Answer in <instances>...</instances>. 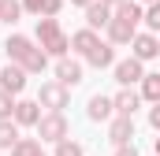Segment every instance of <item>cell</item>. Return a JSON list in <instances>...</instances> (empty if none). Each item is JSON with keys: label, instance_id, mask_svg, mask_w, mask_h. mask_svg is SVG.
<instances>
[{"label": "cell", "instance_id": "10", "mask_svg": "<svg viewBox=\"0 0 160 156\" xmlns=\"http://www.w3.org/2000/svg\"><path fill=\"white\" fill-rule=\"evenodd\" d=\"M0 89H4V93H11V97H19V93L26 89V71H22V67H15V63H8V67L0 71Z\"/></svg>", "mask_w": 160, "mask_h": 156}, {"label": "cell", "instance_id": "21", "mask_svg": "<svg viewBox=\"0 0 160 156\" xmlns=\"http://www.w3.org/2000/svg\"><path fill=\"white\" fill-rule=\"evenodd\" d=\"M11 156H45V153H41V141H34V138H19L15 149H11Z\"/></svg>", "mask_w": 160, "mask_h": 156}, {"label": "cell", "instance_id": "6", "mask_svg": "<svg viewBox=\"0 0 160 156\" xmlns=\"http://www.w3.org/2000/svg\"><path fill=\"white\" fill-rule=\"evenodd\" d=\"M130 138H134V119H127V115H116L112 123H108V141H112L116 149H123V145H134Z\"/></svg>", "mask_w": 160, "mask_h": 156}, {"label": "cell", "instance_id": "29", "mask_svg": "<svg viewBox=\"0 0 160 156\" xmlns=\"http://www.w3.org/2000/svg\"><path fill=\"white\" fill-rule=\"evenodd\" d=\"M153 149H157V156H160V138H157V145H153Z\"/></svg>", "mask_w": 160, "mask_h": 156}, {"label": "cell", "instance_id": "13", "mask_svg": "<svg viewBox=\"0 0 160 156\" xmlns=\"http://www.w3.org/2000/svg\"><path fill=\"white\" fill-rule=\"evenodd\" d=\"M15 126H38L41 123V104L38 100H15Z\"/></svg>", "mask_w": 160, "mask_h": 156}, {"label": "cell", "instance_id": "28", "mask_svg": "<svg viewBox=\"0 0 160 156\" xmlns=\"http://www.w3.org/2000/svg\"><path fill=\"white\" fill-rule=\"evenodd\" d=\"M104 4H112V7H119V4H123V0H104Z\"/></svg>", "mask_w": 160, "mask_h": 156}, {"label": "cell", "instance_id": "14", "mask_svg": "<svg viewBox=\"0 0 160 156\" xmlns=\"http://www.w3.org/2000/svg\"><path fill=\"white\" fill-rule=\"evenodd\" d=\"M22 11H30L38 19H56L63 11V0H22Z\"/></svg>", "mask_w": 160, "mask_h": 156}, {"label": "cell", "instance_id": "16", "mask_svg": "<svg viewBox=\"0 0 160 156\" xmlns=\"http://www.w3.org/2000/svg\"><path fill=\"white\" fill-rule=\"evenodd\" d=\"M97 45H101V37H97V30H89V26L78 30V34H71V48H75L78 56H89Z\"/></svg>", "mask_w": 160, "mask_h": 156}, {"label": "cell", "instance_id": "7", "mask_svg": "<svg viewBox=\"0 0 160 156\" xmlns=\"http://www.w3.org/2000/svg\"><path fill=\"white\" fill-rule=\"evenodd\" d=\"M86 115L93 119V123H112V119H116V100H112V97H104V93H97V97H89Z\"/></svg>", "mask_w": 160, "mask_h": 156}, {"label": "cell", "instance_id": "11", "mask_svg": "<svg viewBox=\"0 0 160 156\" xmlns=\"http://www.w3.org/2000/svg\"><path fill=\"white\" fill-rule=\"evenodd\" d=\"M56 82L60 85H78L82 82V63L78 60H71V56H63V60H56Z\"/></svg>", "mask_w": 160, "mask_h": 156}, {"label": "cell", "instance_id": "4", "mask_svg": "<svg viewBox=\"0 0 160 156\" xmlns=\"http://www.w3.org/2000/svg\"><path fill=\"white\" fill-rule=\"evenodd\" d=\"M38 104L48 108V112H63V108H71V89L60 85V82H45L38 93Z\"/></svg>", "mask_w": 160, "mask_h": 156}, {"label": "cell", "instance_id": "9", "mask_svg": "<svg viewBox=\"0 0 160 156\" xmlns=\"http://www.w3.org/2000/svg\"><path fill=\"white\" fill-rule=\"evenodd\" d=\"M142 78H145V67H142V63H138L134 56L116 63V82H119L123 89H130V85H134V82H142Z\"/></svg>", "mask_w": 160, "mask_h": 156}, {"label": "cell", "instance_id": "19", "mask_svg": "<svg viewBox=\"0 0 160 156\" xmlns=\"http://www.w3.org/2000/svg\"><path fill=\"white\" fill-rule=\"evenodd\" d=\"M15 141H19L15 119H0V149H15Z\"/></svg>", "mask_w": 160, "mask_h": 156}, {"label": "cell", "instance_id": "18", "mask_svg": "<svg viewBox=\"0 0 160 156\" xmlns=\"http://www.w3.org/2000/svg\"><path fill=\"white\" fill-rule=\"evenodd\" d=\"M142 100L160 104V75H145L142 78Z\"/></svg>", "mask_w": 160, "mask_h": 156}, {"label": "cell", "instance_id": "22", "mask_svg": "<svg viewBox=\"0 0 160 156\" xmlns=\"http://www.w3.org/2000/svg\"><path fill=\"white\" fill-rule=\"evenodd\" d=\"M145 26H149V30H157V34H160V0H157V4H149V7H145Z\"/></svg>", "mask_w": 160, "mask_h": 156}, {"label": "cell", "instance_id": "30", "mask_svg": "<svg viewBox=\"0 0 160 156\" xmlns=\"http://www.w3.org/2000/svg\"><path fill=\"white\" fill-rule=\"evenodd\" d=\"M138 4H157V0H138Z\"/></svg>", "mask_w": 160, "mask_h": 156}, {"label": "cell", "instance_id": "17", "mask_svg": "<svg viewBox=\"0 0 160 156\" xmlns=\"http://www.w3.org/2000/svg\"><path fill=\"white\" fill-rule=\"evenodd\" d=\"M86 60H89L93 67H116V48H112L108 41H101V45H97V48H93Z\"/></svg>", "mask_w": 160, "mask_h": 156}, {"label": "cell", "instance_id": "1", "mask_svg": "<svg viewBox=\"0 0 160 156\" xmlns=\"http://www.w3.org/2000/svg\"><path fill=\"white\" fill-rule=\"evenodd\" d=\"M4 52H8V60H11L15 67H22L26 75H41V71L48 67V56L41 52L38 41H30L26 34H11L8 45H4Z\"/></svg>", "mask_w": 160, "mask_h": 156}, {"label": "cell", "instance_id": "8", "mask_svg": "<svg viewBox=\"0 0 160 156\" xmlns=\"http://www.w3.org/2000/svg\"><path fill=\"white\" fill-rule=\"evenodd\" d=\"M134 37H138V26L112 15V22H108V45H112V48H116V45H130Z\"/></svg>", "mask_w": 160, "mask_h": 156}, {"label": "cell", "instance_id": "12", "mask_svg": "<svg viewBox=\"0 0 160 156\" xmlns=\"http://www.w3.org/2000/svg\"><path fill=\"white\" fill-rule=\"evenodd\" d=\"M112 15H116V7H112V4H104V0H97V4H89V7H86V26H89V30H101V26L108 30Z\"/></svg>", "mask_w": 160, "mask_h": 156}, {"label": "cell", "instance_id": "25", "mask_svg": "<svg viewBox=\"0 0 160 156\" xmlns=\"http://www.w3.org/2000/svg\"><path fill=\"white\" fill-rule=\"evenodd\" d=\"M149 126L160 134V104H153V108H149Z\"/></svg>", "mask_w": 160, "mask_h": 156}, {"label": "cell", "instance_id": "20", "mask_svg": "<svg viewBox=\"0 0 160 156\" xmlns=\"http://www.w3.org/2000/svg\"><path fill=\"white\" fill-rule=\"evenodd\" d=\"M22 0H0V22H19Z\"/></svg>", "mask_w": 160, "mask_h": 156}, {"label": "cell", "instance_id": "2", "mask_svg": "<svg viewBox=\"0 0 160 156\" xmlns=\"http://www.w3.org/2000/svg\"><path fill=\"white\" fill-rule=\"evenodd\" d=\"M38 45L45 56H56V60L71 52V37L60 30V19H38Z\"/></svg>", "mask_w": 160, "mask_h": 156}, {"label": "cell", "instance_id": "5", "mask_svg": "<svg viewBox=\"0 0 160 156\" xmlns=\"http://www.w3.org/2000/svg\"><path fill=\"white\" fill-rule=\"evenodd\" d=\"M130 56H134L138 63L157 60V56H160V37H157V34H138V37L130 41Z\"/></svg>", "mask_w": 160, "mask_h": 156}, {"label": "cell", "instance_id": "26", "mask_svg": "<svg viewBox=\"0 0 160 156\" xmlns=\"http://www.w3.org/2000/svg\"><path fill=\"white\" fill-rule=\"evenodd\" d=\"M116 156H138V149L134 145H123V149H116Z\"/></svg>", "mask_w": 160, "mask_h": 156}, {"label": "cell", "instance_id": "27", "mask_svg": "<svg viewBox=\"0 0 160 156\" xmlns=\"http://www.w3.org/2000/svg\"><path fill=\"white\" fill-rule=\"evenodd\" d=\"M71 4H78V7H89V4H97V0H71Z\"/></svg>", "mask_w": 160, "mask_h": 156}, {"label": "cell", "instance_id": "15", "mask_svg": "<svg viewBox=\"0 0 160 156\" xmlns=\"http://www.w3.org/2000/svg\"><path fill=\"white\" fill-rule=\"evenodd\" d=\"M116 115H127V119H134V108L142 104V93H134V89H119L116 97Z\"/></svg>", "mask_w": 160, "mask_h": 156}, {"label": "cell", "instance_id": "24", "mask_svg": "<svg viewBox=\"0 0 160 156\" xmlns=\"http://www.w3.org/2000/svg\"><path fill=\"white\" fill-rule=\"evenodd\" d=\"M11 115H15V97L0 89V119H11Z\"/></svg>", "mask_w": 160, "mask_h": 156}, {"label": "cell", "instance_id": "3", "mask_svg": "<svg viewBox=\"0 0 160 156\" xmlns=\"http://www.w3.org/2000/svg\"><path fill=\"white\" fill-rule=\"evenodd\" d=\"M38 134H41V141H52V145L67 141V134H71L67 115H63V112H45V115H41V123H38Z\"/></svg>", "mask_w": 160, "mask_h": 156}, {"label": "cell", "instance_id": "23", "mask_svg": "<svg viewBox=\"0 0 160 156\" xmlns=\"http://www.w3.org/2000/svg\"><path fill=\"white\" fill-rule=\"evenodd\" d=\"M56 156H86V153H82L78 141H71V138H67V141H60V145H56Z\"/></svg>", "mask_w": 160, "mask_h": 156}]
</instances>
